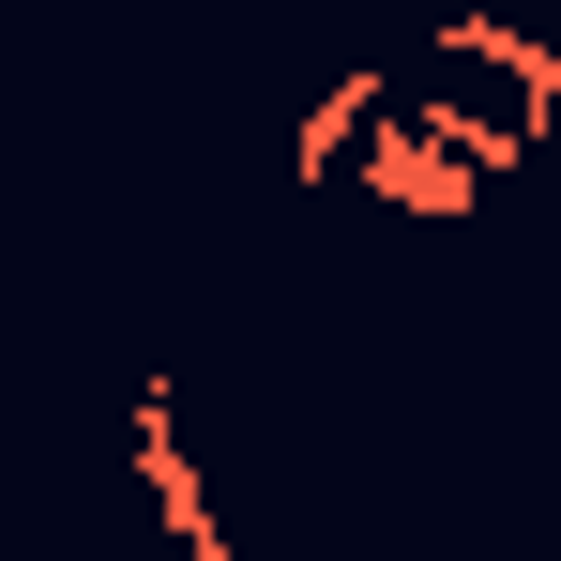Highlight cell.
<instances>
[{"mask_svg":"<svg viewBox=\"0 0 561 561\" xmlns=\"http://www.w3.org/2000/svg\"><path fill=\"white\" fill-rule=\"evenodd\" d=\"M440 61H485V77H516V92H531V122L561 106V46L501 31V15H440Z\"/></svg>","mask_w":561,"mask_h":561,"instance_id":"6da1fadb","label":"cell"},{"mask_svg":"<svg viewBox=\"0 0 561 561\" xmlns=\"http://www.w3.org/2000/svg\"><path fill=\"white\" fill-rule=\"evenodd\" d=\"M379 122V77H334V92H319V122H304V137H288V168H304V183H334V168H350V137H365Z\"/></svg>","mask_w":561,"mask_h":561,"instance_id":"7a4b0ae2","label":"cell"},{"mask_svg":"<svg viewBox=\"0 0 561 561\" xmlns=\"http://www.w3.org/2000/svg\"><path fill=\"white\" fill-rule=\"evenodd\" d=\"M470 183H485V168H456V152H410V137L379 152V197H394V213H456Z\"/></svg>","mask_w":561,"mask_h":561,"instance_id":"3957f363","label":"cell"}]
</instances>
